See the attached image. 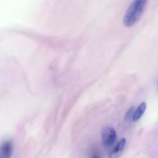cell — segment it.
Wrapping results in <instances>:
<instances>
[{
  "label": "cell",
  "mask_w": 158,
  "mask_h": 158,
  "mask_svg": "<svg viewBox=\"0 0 158 158\" xmlns=\"http://www.w3.org/2000/svg\"><path fill=\"white\" fill-rule=\"evenodd\" d=\"M134 110L135 109H134V106H132V107H131L127 110L126 115H125V120H126L127 122H130L132 120L133 115H134Z\"/></svg>",
  "instance_id": "8992f818"
},
{
  "label": "cell",
  "mask_w": 158,
  "mask_h": 158,
  "mask_svg": "<svg viewBox=\"0 0 158 158\" xmlns=\"http://www.w3.org/2000/svg\"><path fill=\"white\" fill-rule=\"evenodd\" d=\"M125 145H126V139H122V140H120L117 143V144L114 147L112 151H111L110 154V158L118 157L122 154V152H123V149L125 148Z\"/></svg>",
  "instance_id": "3957f363"
},
{
  "label": "cell",
  "mask_w": 158,
  "mask_h": 158,
  "mask_svg": "<svg viewBox=\"0 0 158 158\" xmlns=\"http://www.w3.org/2000/svg\"><path fill=\"white\" fill-rule=\"evenodd\" d=\"M101 138L104 146L110 148L113 146L117 140V132L111 127H106L102 131Z\"/></svg>",
  "instance_id": "7a4b0ae2"
},
{
  "label": "cell",
  "mask_w": 158,
  "mask_h": 158,
  "mask_svg": "<svg viewBox=\"0 0 158 158\" xmlns=\"http://www.w3.org/2000/svg\"><path fill=\"white\" fill-rule=\"evenodd\" d=\"M12 145L10 141L6 142L2 146V154L3 158H9L12 155Z\"/></svg>",
  "instance_id": "5b68a950"
},
{
  "label": "cell",
  "mask_w": 158,
  "mask_h": 158,
  "mask_svg": "<svg viewBox=\"0 0 158 158\" xmlns=\"http://www.w3.org/2000/svg\"><path fill=\"white\" fill-rule=\"evenodd\" d=\"M148 0H134L127 10L123 19V25L126 27H131L135 25L145 10Z\"/></svg>",
  "instance_id": "6da1fadb"
},
{
  "label": "cell",
  "mask_w": 158,
  "mask_h": 158,
  "mask_svg": "<svg viewBox=\"0 0 158 158\" xmlns=\"http://www.w3.org/2000/svg\"><path fill=\"white\" fill-rule=\"evenodd\" d=\"M146 108H147L146 103H140V106H139L138 107L134 110V115H133L132 121L137 122V120H140V119L141 118L142 116L143 115V114H144L145 110H146Z\"/></svg>",
  "instance_id": "277c9868"
},
{
  "label": "cell",
  "mask_w": 158,
  "mask_h": 158,
  "mask_svg": "<svg viewBox=\"0 0 158 158\" xmlns=\"http://www.w3.org/2000/svg\"><path fill=\"white\" fill-rule=\"evenodd\" d=\"M92 158H100V156L97 152H94L92 154Z\"/></svg>",
  "instance_id": "52a82bcc"
}]
</instances>
